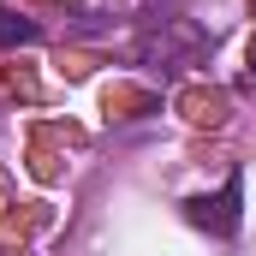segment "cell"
I'll return each instance as SVG.
<instances>
[{
    "instance_id": "cell-1",
    "label": "cell",
    "mask_w": 256,
    "mask_h": 256,
    "mask_svg": "<svg viewBox=\"0 0 256 256\" xmlns=\"http://www.w3.org/2000/svg\"><path fill=\"white\" fill-rule=\"evenodd\" d=\"M12 42H36V24H30V18L0 12V48H12Z\"/></svg>"
}]
</instances>
